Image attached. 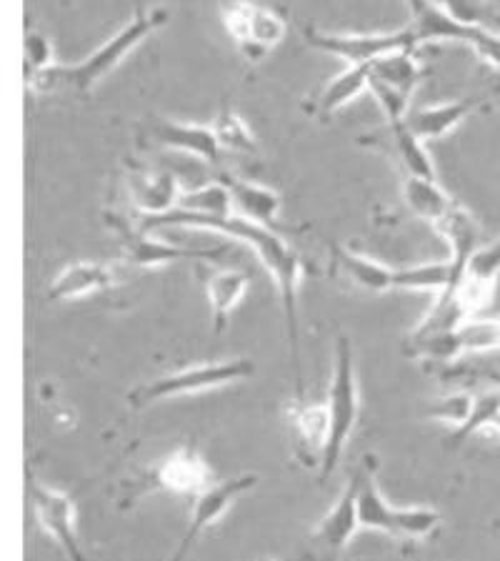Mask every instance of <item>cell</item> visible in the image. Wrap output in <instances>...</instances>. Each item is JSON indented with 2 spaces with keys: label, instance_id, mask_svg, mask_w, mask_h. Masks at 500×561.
<instances>
[{
  "label": "cell",
  "instance_id": "1",
  "mask_svg": "<svg viewBox=\"0 0 500 561\" xmlns=\"http://www.w3.org/2000/svg\"><path fill=\"white\" fill-rule=\"evenodd\" d=\"M200 228V231L221 233L228 239L241 241L256 251L258 261L274 276L280 296V309H283L288 344H291V362L295 374V399H303V366H301V319H298V286H301L303 263L301 256L286 243L283 236H278L270 226L248 221L239 214L225 218H200L188 216L183 210L173 208L171 214L143 218L140 228L143 231H158V228Z\"/></svg>",
  "mask_w": 500,
  "mask_h": 561
},
{
  "label": "cell",
  "instance_id": "2",
  "mask_svg": "<svg viewBox=\"0 0 500 561\" xmlns=\"http://www.w3.org/2000/svg\"><path fill=\"white\" fill-rule=\"evenodd\" d=\"M171 21V11L165 5L138 8L136 15L123 25L120 31L111 35L108 41L101 43L91 56L83 58L81 64L73 66H50L40 73L25 76V85L33 93H50V91H73L78 95L91 93L105 76H111L140 43L151 38L155 31H161Z\"/></svg>",
  "mask_w": 500,
  "mask_h": 561
},
{
  "label": "cell",
  "instance_id": "3",
  "mask_svg": "<svg viewBox=\"0 0 500 561\" xmlns=\"http://www.w3.org/2000/svg\"><path fill=\"white\" fill-rule=\"evenodd\" d=\"M328 442L321 459V481H326L344 459L348 438L353 436L358 416H361V389H358L353 344L346 333L336 339V358H333V376L328 389Z\"/></svg>",
  "mask_w": 500,
  "mask_h": 561
},
{
  "label": "cell",
  "instance_id": "4",
  "mask_svg": "<svg viewBox=\"0 0 500 561\" xmlns=\"http://www.w3.org/2000/svg\"><path fill=\"white\" fill-rule=\"evenodd\" d=\"M358 489V514L363 529L393 534L403 539H428L441 526V514L431 506H396L383 496L373 459H365L353 473Z\"/></svg>",
  "mask_w": 500,
  "mask_h": 561
},
{
  "label": "cell",
  "instance_id": "5",
  "mask_svg": "<svg viewBox=\"0 0 500 561\" xmlns=\"http://www.w3.org/2000/svg\"><path fill=\"white\" fill-rule=\"evenodd\" d=\"M256 376V364L251 358H223V362H208L178 368V371L165 374L161 379L146 381L136 386L128 393V403L133 409H148L155 403L181 399V397H196V393H206L213 389H223V386L241 383L245 379Z\"/></svg>",
  "mask_w": 500,
  "mask_h": 561
},
{
  "label": "cell",
  "instance_id": "6",
  "mask_svg": "<svg viewBox=\"0 0 500 561\" xmlns=\"http://www.w3.org/2000/svg\"><path fill=\"white\" fill-rule=\"evenodd\" d=\"M303 38L311 48L346 60V66H371L375 60L393 56V53L420 48L416 31L410 28V23L400 31L379 33H330L313 28V25H305Z\"/></svg>",
  "mask_w": 500,
  "mask_h": 561
},
{
  "label": "cell",
  "instance_id": "7",
  "mask_svg": "<svg viewBox=\"0 0 500 561\" xmlns=\"http://www.w3.org/2000/svg\"><path fill=\"white\" fill-rule=\"evenodd\" d=\"M258 481H260L258 473H239V477L233 479L213 481V484L200 491L198 496H193L188 529L183 534V539L178 543V549H175V554L171 557V561H186L190 549L196 547V541L200 537H204L208 526L221 522L241 496H245L248 491L258 486Z\"/></svg>",
  "mask_w": 500,
  "mask_h": 561
},
{
  "label": "cell",
  "instance_id": "8",
  "mask_svg": "<svg viewBox=\"0 0 500 561\" xmlns=\"http://www.w3.org/2000/svg\"><path fill=\"white\" fill-rule=\"evenodd\" d=\"M33 514L43 531L66 551L70 561H85V551L78 537V508L66 491L43 484L35 477L28 479Z\"/></svg>",
  "mask_w": 500,
  "mask_h": 561
},
{
  "label": "cell",
  "instance_id": "9",
  "mask_svg": "<svg viewBox=\"0 0 500 561\" xmlns=\"http://www.w3.org/2000/svg\"><path fill=\"white\" fill-rule=\"evenodd\" d=\"M111 228L120 236L123 241V261L136 268H158L168 266V263L178 261H213V251H196L183 249V245L168 243L163 239H155L151 231L143 228H130L123 218L111 216Z\"/></svg>",
  "mask_w": 500,
  "mask_h": 561
},
{
  "label": "cell",
  "instance_id": "10",
  "mask_svg": "<svg viewBox=\"0 0 500 561\" xmlns=\"http://www.w3.org/2000/svg\"><path fill=\"white\" fill-rule=\"evenodd\" d=\"M151 138L158 146L168 148V151H181L196 156L200 161L218 165L223 158V148L218 144L213 126L204 123H188L175 118H153L151 121Z\"/></svg>",
  "mask_w": 500,
  "mask_h": 561
},
{
  "label": "cell",
  "instance_id": "11",
  "mask_svg": "<svg viewBox=\"0 0 500 561\" xmlns=\"http://www.w3.org/2000/svg\"><path fill=\"white\" fill-rule=\"evenodd\" d=\"M330 266H333V274L344 280L346 286L353 288V291L379 296L396 288L398 268H391L371 256H363V253L348 249V245L333 243Z\"/></svg>",
  "mask_w": 500,
  "mask_h": 561
},
{
  "label": "cell",
  "instance_id": "12",
  "mask_svg": "<svg viewBox=\"0 0 500 561\" xmlns=\"http://www.w3.org/2000/svg\"><path fill=\"white\" fill-rule=\"evenodd\" d=\"M118 280V266L103 261H75L56 274L48 286L50 301H78V298L108 291Z\"/></svg>",
  "mask_w": 500,
  "mask_h": 561
},
{
  "label": "cell",
  "instance_id": "13",
  "mask_svg": "<svg viewBox=\"0 0 500 561\" xmlns=\"http://www.w3.org/2000/svg\"><path fill=\"white\" fill-rule=\"evenodd\" d=\"M153 479L158 486L165 491H173V494L198 496L200 491L213 484V471H210V467L198 449L178 446V449L158 463L153 471Z\"/></svg>",
  "mask_w": 500,
  "mask_h": 561
},
{
  "label": "cell",
  "instance_id": "14",
  "mask_svg": "<svg viewBox=\"0 0 500 561\" xmlns=\"http://www.w3.org/2000/svg\"><path fill=\"white\" fill-rule=\"evenodd\" d=\"M251 274L243 268H210L204 284L210 304V321H213V333L221 336L228 329L233 311L239 309L243 296L251 288Z\"/></svg>",
  "mask_w": 500,
  "mask_h": 561
},
{
  "label": "cell",
  "instance_id": "15",
  "mask_svg": "<svg viewBox=\"0 0 500 561\" xmlns=\"http://www.w3.org/2000/svg\"><path fill=\"white\" fill-rule=\"evenodd\" d=\"M128 193L140 214L146 218H155L178 208L183 188L173 173L133 169L128 173Z\"/></svg>",
  "mask_w": 500,
  "mask_h": 561
},
{
  "label": "cell",
  "instance_id": "16",
  "mask_svg": "<svg viewBox=\"0 0 500 561\" xmlns=\"http://www.w3.org/2000/svg\"><path fill=\"white\" fill-rule=\"evenodd\" d=\"M358 529H363L361 514H358V489L356 481L350 479L344 494L338 496V502L333 504L330 512L323 516L318 526H315L313 539L326 551L338 554V551H344L348 547V541L356 537Z\"/></svg>",
  "mask_w": 500,
  "mask_h": 561
},
{
  "label": "cell",
  "instance_id": "17",
  "mask_svg": "<svg viewBox=\"0 0 500 561\" xmlns=\"http://www.w3.org/2000/svg\"><path fill=\"white\" fill-rule=\"evenodd\" d=\"M484 105V99H458V101H445L435 105H426V108H418L408 113V126L414 134L423 140V144H431V140L445 138L453 134L455 128L466 121L473 111Z\"/></svg>",
  "mask_w": 500,
  "mask_h": 561
},
{
  "label": "cell",
  "instance_id": "18",
  "mask_svg": "<svg viewBox=\"0 0 500 561\" xmlns=\"http://www.w3.org/2000/svg\"><path fill=\"white\" fill-rule=\"evenodd\" d=\"M218 181H221L223 186L231 191L233 214L248 218V221H256V224L274 228L276 218L280 214L278 191L260 186V183L239 179V175H231V173H223Z\"/></svg>",
  "mask_w": 500,
  "mask_h": 561
},
{
  "label": "cell",
  "instance_id": "19",
  "mask_svg": "<svg viewBox=\"0 0 500 561\" xmlns=\"http://www.w3.org/2000/svg\"><path fill=\"white\" fill-rule=\"evenodd\" d=\"M403 204H406L410 214L423 218L431 226H435L458 206L451 193L441 188V183L435 179H420V175H406L403 179Z\"/></svg>",
  "mask_w": 500,
  "mask_h": 561
},
{
  "label": "cell",
  "instance_id": "20",
  "mask_svg": "<svg viewBox=\"0 0 500 561\" xmlns=\"http://www.w3.org/2000/svg\"><path fill=\"white\" fill-rule=\"evenodd\" d=\"M371 83V66H346L336 78L323 85L318 99L313 103V113L323 121L336 116L340 108H346L350 101H356L358 95L368 91Z\"/></svg>",
  "mask_w": 500,
  "mask_h": 561
},
{
  "label": "cell",
  "instance_id": "21",
  "mask_svg": "<svg viewBox=\"0 0 500 561\" xmlns=\"http://www.w3.org/2000/svg\"><path fill=\"white\" fill-rule=\"evenodd\" d=\"M435 231L443 236V241L449 243L451 249V263L453 268L458 271V276L463 278V274H466V266L473 253H476L480 245V231H478V224L473 221V216L468 214L466 208L455 206L449 216L441 218L435 226Z\"/></svg>",
  "mask_w": 500,
  "mask_h": 561
},
{
  "label": "cell",
  "instance_id": "22",
  "mask_svg": "<svg viewBox=\"0 0 500 561\" xmlns=\"http://www.w3.org/2000/svg\"><path fill=\"white\" fill-rule=\"evenodd\" d=\"M385 144L383 148L396 156V161L400 163V169L406 171V175H420V179H435V165L433 158L428 153V148L423 140H420L414 130H410L408 121L400 123H388L385 128Z\"/></svg>",
  "mask_w": 500,
  "mask_h": 561
},
{
  "label": "cell",
  "instance_id": "23",
  "mask_svg": "<svg viewBox=\"0 0 500 561\" xmlns=\"http://www.w3.org/2000/svg\"><path fill=\"white\" fill-rule=\"evenodd\" d=\"M293 432L298 438V449L311 454L313 467H321L323 449L328 442V411L326 403H303V399H295V407L291 409Z\"/></svg>",
  "mask_w": 500,
  "mask_h": 561
},
{
  "label": "cell",
  "instance_id": "24",
  "mask_svg": "<svg viewBox=\"0 0 500 561\" xmlns=\"http://www.w3.org/2000/svg\"><path fill=\"white\" fill-rule=\"evenodd\" d=\"M458 284L461 276L458 271L453 268L451 259L435 263H418V266L396 271V288H400V291H426L441 296L445 291H453Z\"/></svg>",
  "mask_w": 500,
  "mask_h": 561
},
{
  "label": "cell",
  "instance_id": "25",
  "mask_svg": "<svg viewBox=\"0 0 500 561\" xmlns=\"http://www.w3.org/2000/svg\"><path fill=\"white\" fill-rule=\"evenodd\" d=\"M286 33H288V25L276 11L253 5L251 35H248V41L239 46L241 56L248 60V64H260V60H266L268 53L286 38Z\"/></svg>",
  "mask_w": 500,
  "mask_h": 561
},
{
  "label": "cell",
  "instance_id": "26",
  "mask_svg": "<svg viewBox=\"0 0 500 561\" xmlns=\"http://www.w3.org/2000/svg\"><path fill=\"white\" fill-rule=\"evenodd\" d=\"M371 76L379 78V81L388 83L398 91L414 95L416 88L423 81L426 70L420 66L418 50H403L393 53V56H385L381 60L371 64Z\"/></svg>",
  "mask_w": 500,
  "mask_h": 561
},
{
  "label": "cell",
  "instance_id": "27",
  "mask_svg": "<svg viewBox=\"0 0 500 561\" xmlns=\"http://www.w3.org/2000/svg\"><path fill=\"white\" fill-rule=\"evenodd\" d=\"M178 210L200 218H225L233 214L231 191H228L221 181L206 183V186L198 188H188L181 193Z\"/></svg>",
  "mask_w": 500,
  "mask_h": 561
},
{
  "label": "cell",
  "instance_id": "28",
  "mask_svg": "<svg viewBox=\"0 0 500 561\" xmlns=\"http://www.w3.org/2000/svg\"><path fill=\"white\" fill-rule=\"evenodd\" d=\"M210 126H213V134L223 151L256 153V148H258L256 136H253L248 123H245L239 113L231 108V105H223L221 113H218Z\"/></svg>",
  "mask_w": 500,
  "mask_h": 561
},
{
  "label": "cell",
  "instance_id": "29",
  "mask_svg": "<svg viewBox=\"0 0 500 561\" xmlns=\"http://www.w3.org/2000/svg\"><path fill=\"white\" fill-rule=\"evenodd\" d=\"M473 434H484V436L500 434V391L478 393L476 409H473L468 424L451 434V444L458 446Z\"/></svg>",
  "mask_w": 500,
  "mask_h": 561
},
{
  "label": "cell",
  "instance_id": "30",
  "mask_svg": "<svg viewBox=\"0 0 500 561\" xmlns=\"http://www.w3.org/2000/svg\"><path fill=\"white\" fill-rule=\"evenodd\" d=\"M458 341L463 354H484V351L500 348V319H473L463 321L458 327Z\"/></svg>",
  "mask_w": 500,
  "mask_h": 561
},
{
  "label": "cell",
  "instance_id": "31",
  "mask_svg": "<svg viewBox=\"0 0 500 561\" xmlns=\"http://www.w3.org/2000/svg\"><path fill=\"white\" fill-rule=\"evenodd\" d=\"M461 23L500 33V11L490 0H435Z\"/></svg>",
  "mask_w": 500,
  "mask_h": 561
},
{
  "label": "cell",
  "instance_id": "32",
  "mask_svg": "<svg viewBox=\"0 0 500 561\" xmlns=\"http://www.w3.org/2000/svg\"><path fill=\"white\" fill-rule=\"evenodd\" d=\"M473 409H476V397L466 391H455V393H449V397H443L435 403H431L428 416L435 421H443V424L453 426V432H458L461 426L468 424Z\"/></svg>",
  "mask_w": 500,
  "mask_h": 561
},
{
  "label": "cell",
  "instance_id": "33",
  "mask_svg": "<svg viewBox=\"0 0 500 561\" xmlns=\"http://www.w3.org/2000/svg\"><path fill=\"white\" fill-rule=\"evenodd\" d=\"M463 278H470L476 280V284L496 288L500 278V239L496 243L480 245V249L473 253Z\"/></svg>",
  "mask_w": 500,
  "mask_h": 561
},
{
  "label": "cell",
  "instance_id": "34",
  "mask_svg": "<svg viewBox=\"0 0 500 561\" xmlns=\"http://www.w3.org/2000/svg\"><path fill=\"white\" fill-rule=\"evenodd\" d=\"M50 66H56L53 43L43 33H28V38H25V76L40 73Z\"/></svg>",
  "mask_w": 500,
  "mask_h": 561
},
{
  "label": "cell",
  "instance_id": "35",
  "mask_svg": "<svg viewBox=\"0 0 500 561\" xmlns=\"http://www.w3.org/2000/svg\"><path fill=\"white\" fill-rule=\"evenodd\" d=\"M251 15H253V3H248V0H235V3H231L223 11L225 31L235 41V46H241V43L248 41Z\"/></svg>",
  "mask_w": 500,
  "mask_h": 561
},
{
  "label": "cell",
  "instance_id": "36",
  "mask_svg": "<svg viewBox=\"0 0 500 561\" xmlns=\"http://www.w3.org/2000/svg\"><path fill=\"white\" fill-rule=\"evenodd\" d=\"M428 3H431V0H406V5H408L410 15H416V13L423 11V8H426Z\"/></svg>",
  "mask_w": 500,
  "mask_h": 561
},
{
  "label": "cell",
  "instance_id": "37",
  "mask_svg": "<svg viewBox=\"0 0 500 561\" xmlns=\"http://www.w3.org/2000/svg\"><path fill=\"white\" fill-rule=\"evenodd\" d=\"M488 101H493V103H500V73H498V78H496V83H493V88H490V95H488Z\"/></svg>",
  "mask_w": 500,
  "mask_h": 561
},
{
  "label": "cell",
  "instance_id": "38",
  "mask_svg": "<svg viewBox=\"0 0 500 561\" xmlns=\"http://www.w3.org/2000/svg\"><path fill=\"white\" fill-rule=\"evenodd\" d=\"M258 561H274V559H266V557H263V559H258Z\"/></svg>",
  "mask_w": 500,
  "mask_h": 561
}]
</instances>
